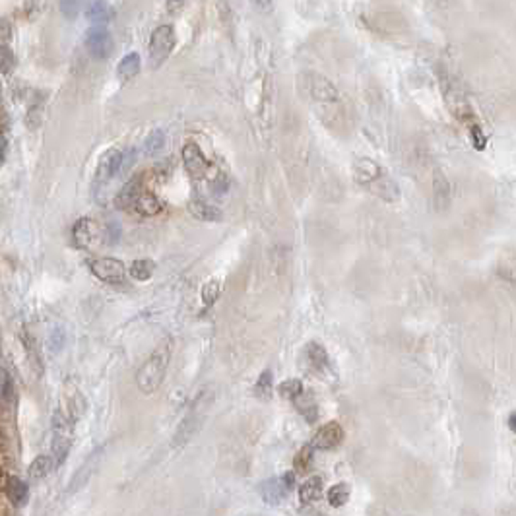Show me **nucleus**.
Returning a JSON list of instances; mask_svg holds the SVG:
<instances>
[{
	"label": "nucleus",
	"mask_w": 516,
	"mask_h": 516,
	"mask_svg": "<svg viewBox=\"0 0 516 516\" xmlns=\"http://www.w3.org/2000/svg\"><path fill=\"white\" fill-rule=\"evenodd\" d=\"M293 404L297 408V412L303 415V418L307 419L309 423H313L314 419L319 418V406H316V400L311 392H301L299 396L293 400Z\"/></svg>",
	"instance_id": "19"
},
{
	"label": "nucleus",
	"mask_w": 516,
	"mask_h": 516,
	"mask_svg": "<svg viewBox=\"0 0 516 516\" xmlns=\"http://www.w3.org/2000/svg\"><path fill=\"white\" fill-rule=\"evenodd\" d=\"M60 10L64 12L67 18H74L78 14V10H80V2H62L60 4Z\"/></svg>",
	"instance_id": "33"
},
{
	"label": "nucleus",
	"mask_w": 516,
	"mask_h": 516,
	"mask_svg": "<svg viewBox=\"0 0 516 516\" xmlns=\"http://www.w3.org/2000/svg\"><path fill=\"white\" fill-rule=\"evenodd\" d=\"M6 497L14 505H23V503L28 501V497H30L28 483H23L22 479L18 478H10L6 483Z\"/></svg>",
	"instance_id": "21"
},
{
	"label": "nucleus",
	"mask_w": 516,
	"mask_h": 516,
	"mask_svg": "<svg viewBox=\"0 0 516 516\" xmlns=\"http://www.w3.org/2000/svg\"><path fill=\"white\" fill-rule=\"evenodd\" d=\"M86 49L93 59L105 60L109 59L115 49V41L113 35L105 28H91L86 33Z\"/></svg>",
	"instance_id": "7"
},
{
	"label": "nucleus",
	"mask_w": 516,
	"mask_h": 516,
	"mask_svg": "<svg viewBox=\"0 0 516 516\" xmlns=\"http://www.w3.org/2000/svg\"><path fill=\"white\" fill-rule=\"evenodd\" d=\"M90 270L99 282L111 285H119L127 280V268L119 258L111 256H101L96 260H90Z\"/></svg>",
	"instance_id": "4"
},
{
	"label": "nucleus",
	"mask_w": 516,
	"mask_h": 516,
	"mask_svg": "<svg viewBox=\"0 0 516 516\" xmlns=\"http://www.w3.org/2000/svg\"><path fill=\"white\" fill-rule=\"evenodd\" d=\"M72 445V423L68 421L60 412L52 415V462L55 466H60L68 457V450Z\"/></svg>",
	"instance_id": "2"
},
{
	"label": "nucleus",
	"mask_w": 516,
	"mask_h": 516,
	"mask_svg": "<svg viewBox=\"0 0 516 516\" xmlns=\"http://www.w3.org/2000/svg\"><path fill=\"white\" fill-rule=\"evenodd\" d=\"M164 146H165V134L161 132V130L151 132V134L148 136L146 144H144V148H146V151H148L150 156H156V154H159V151L164 150Z\"/></svg>",
	"instance_id": "28"
},
{
	"label": "nucleus",
	"mask_w": 516,
	"mask_h": 516,
	"mask_svg": "<svg viewBox=\"0 0 516 516\" xmlns=\"http://www.w3.org/2000/svg\"><path fill=\"white\" fill-rule=\"evenodd\" d=\"M309 90L313 93V98L319 101H336L338 99V90L322 76H314Z\"/></svg>",
	"instance_id": "16"
},
{
	"label": "nucleus",
	"mask_w": 516,
	"mask_h": 516,
	"mask_svg": "<svg viewBox=\"0 0 516 516\" xmlns=\"http://www.w3.org/2000/svg\"><path fill=\"white\" fill-rule=\"evenodd\" d=\"M103 229L91 217H80L72 227V239L78 248H96L103 239Z\"/></svg>",
	"instance_id": "5"
},
{
	"label": "nucleus",
	"mask_w": 516,
	"mask_h": 516,
	"mask_svg": "<svg viewBox=\"0 0 516 516\" xmlns=\"http://www.w3.org/2000/svg\"><path fill=\"white\" fill-rule=\"evenodd\" d=\"M311 462H313V449H311V445H309L305 449H301L299 454L295 457V468L299 471H305L309 470Z\"/></svg>",
	"instance_id": "31"
},
{
	"label": "nucleus",
	"mask_w": 516,
	"mask_h": 516,
	"mask_svg": "<svg viewBox=\"0 0 516 516\" xmlns=\"http://www.w3.org/2000/svg\"><path fill=\"white\" fill-rule=\"evenodd\" d=\"M293 479H295V474H293V471L285 474L282 478L266 479V481L260 486V495L262 499H264V503H268V505H280L285 495L292 491Z\"/></svg>",
	"instance_id": "8"
},
{
	"label": "nucleus",
	"mask_w": 516,
	"mask_h": 516,
	"mask_svg": "<svg viewBox=\"0 0 516 516\" xmlns=\"http://www.w3.org/2000/svg\"><path fill=\"white\" fill-rule=\"evenodd\" d=\"M62 345H64V332L57 326V328H52L51 336H49V348L52 352H59Z\"/></svg>",
	"instance_id": "32"
},
{
	"label": "nucleus",
	"mask_w": 516,
	"mask_h": 516,
	"mask_svg": "<svg viewBox=\"0 0 516 516\" xmlns=\"http://www.w3.org/2000/svg\"><path fill=\"white\" fill-rule=\"evenodd\" d=\"M272 386H274V374L270 369L262 371V374L258 377V381L255 384V394L262 400H268L272 396Z\"/></svg>",
	"instance_id": "25"
},
{
	"label": "nucleus",
	"mask_w": 516,
	"mask_h": 516,
	"mask_svg": "<svg viewBox=\"0 0 516 516\" xmlns=\"http://www.w3.org/2000/svg\"><path fill=\"white\" fill-rule=\"evenodd\" d=\"M132 210H134L136 214H140V216L151 217L157 216L164 210V202L154 193H150V190H142L134 200V204H132Z\"/></svg>",
	"instance_id": "13"
},
{
	"label": "nucleus",
	"mask_w": 516,
	"mask_h": 516,
	"mask_svg": "<svg viewBox=\"0 0 516 516\" xmlns=\"http://www.w3.org/2000/svg\"><path fill=\"white\" fill-rule=\"evenodd\" d=\"M6 151H8L6 138H2V136H0V161H4V157H6Z\"/></svg>",
	"instance_id": "34"
},
{
	"label": "nucleus",
	"mask_w": 516,
	"mask_h": 516,
	"mask_svg": "<svg viewBox=\"0 0 516 516\" xmlns=\"http://www.w3.org/2000/svg\"><path fill=\"white\" fill-rule=\"evenodd\" d=\"M52 468H55L52 458L47 457V454H41V457H38L33 462H31L30 470L28 471H30V478L33 479V481H39V479L47 478V476L52 471Z\"/></svg>",
	"instance_id": "22"
},
{
	"label": "nucleus",
	"mask_w": 516,
	"mask_h": 516,
	"mask_svg": "<svg viewBox=\"0 0 516 516\" xmlns=\"http://www.w3.org/2000/svg\"><path fill=\"white\" fill-rule=\"evenodd\" d=\"M509 427L515 431V413H510V418H509Z\"/></svg>",
	"instance_id": "36"
},
{
	"label": "nucleus",
	"mask_w": 516,
	"mask_h": 516,
	"mask_svg": "<svg viewBox=\"0 0 516 516\" xmlns=\"http://www.w3.org/2000/svg\"><path fill=\"white\" fill-rule=\"evenodd\" d=\"M460 516H478V515H476L474 510H464V512H462V515H460Z\"/></svg>",
	"instance_id": "37"
},
{
	"label": "nucleus",
	"mask_w": 516,
	"mask_h": 516,
	"mask_svg": "<svg viewBox=\"0 0 516 516\" xmlns=\"http://www.w3.org/2000/svg\"><path fill=\"white\" fill-rule=\"evenodd\" d=\"M177 38H175V30L173 25H159L151 31L150 38V60L151 68H159L165 60L169 59V55L175 49Z\"/></svg>",
	"instance_id": "3"
},
{
	"label": "nucleus",
	"mask_w": 516,
	"mask_h": 516,
	"mask_svg": "<svg viewBox=\"0 0 516 516\" xmlns=\"http://www.w3.org/2000/svg\"><path fill=\"white\" fill-rule=\"evenodd\" d=\"M219 293H222V285H219L217 280H210V282H206L202 287L204 305H206V307H212V305L217 301V297H219Z\"/></svg>",
	"instance_id": "26"
},
{
	"label": "nucleus",
	"mask_w": 516,
	"mask_h": 516,
	"mask_svg": "<svg viewBox=\"0 0 516 516\" xmlns=\"http://www.w3.org/2000/svg\"><path fill=\"white\" fill-rule=\"evenodd\" d=\"M322 489H324V487H322V478H321V476H313V478H309L299 489L301 503L309 505V503L319 501V499H321V495H322Z\"/></svg>",
	"instance_id": "20"
},
{
	"label": "nucleus",
	"mask_w": 516,
	"mask_h": 516,
	"mask_svg": "<svg viewBox=\"0 0 516 516\" xmlns=\"http://www.w3.org/2000/svg\"><path fill=\"white\" fill-rule=\"evenodd\" d=\"M140 72V55L138 52H128L120 59L119 67H117V76H119L122 82L132 80L134 76Z\"/></svg>",
	"instance_id": "18"
},
{
	"label": "nucleus",
	"mask_w": 516,
	"mask_h": 516,
	"mask_svg": "<svg viewBox=\"0 0 516 516\" xmlns=\"http://www.w3.org/2000/svg\"><path fill=\"white\" fill-rule=\"evenodd\" d=\"M154 272H156V264L146 258L134 260L130 266V276L134 277L136 282H148L154 276Z\"/></svg>",
	"instance_id": "23"
},
{
	"label": "nucleus",
	"mask_w": 516,
	"mask_h": 516,
	"mask_svg": "<svg viewBox=\"0 0 516 516\" xmlns=\"http://www.w3.org/2000/svg\"><path fill=\"white\" fill-rule=\"evenodd\" d=\"M86 18L96 25H105L107 22H111L115 14H113V8L107 2H90L86 6Z\"/></svg>",
	"instance_id": "17"
},
{
	"label": "nucleus",
	"mask_w": 516,
	"mask_h": 516,
	"mask_svg": "<svg viewBox=\"0 0 516 516\" xmlns=\"http://www.w3.org/2000/svg\"><path fill=\"white\" fill-rule=\"evenodd\" d=\"M183 6H185V2H167V8H169L171 14H175V10H180Z\"/></svg>",
	"instance_id": "35"
},
{
	"label": "nucleus",
	"mask_w": 516,
	"mask_h": 516,
	"mask_svg": "<svg viewBox=\"0 0 516 516\" xmlns=\"http://www.w3.org/2000/svg\"><path fill=\"white\" fill-rule=\"evenodd\" d=\"M183 164H185V169H187L188 175L196 180L208 177L210 169H212V164L206 159V156L200 150V146L195 142H188L183 148Z\"/></svg>",
	"instance_id": "6"
},
{
	"label": "nucleus",
	"mask_w": 516,
	"mask_h": 516,
	"mask_svg": "<svg viewBox=\"0 0 516 516\" xmlns=\"http://www.w3.org/2000/svg\"><path fill=\"white\" fill-rule=\"evenodd\" d=\"M122 167V151L119 150H107L99 159L98 173H96V183L98 185H105L109 183L113 177H117Z\"/></svg>",
	"instance_id": "10"
},
{
	"label": "nucleus",
	"mask_w": 516,
	"mask_h": 516,
	"mask_svg": "<svg viewBox=\"0 0 516 516\" xmlns=\"http://www.w3.org/2000/svg\"><path fill=\"white\" fill-rule=\"evenodd\" d=\"M353 171H355V180L363 187H371L374 180L382 177V167L374 164L373 159H357Z\"/></svg>",
	"instance_id": "12"
},
{
	"label": "nucleus",
	"mask_w": 516,
	"mask_h": 516,
	"mask_svg": "<svg viewBox=\"0 0 516 516\" xmlns=\"http://www.w3.org/2000/svg\"><path fill=\"white\" fill-rule=\"evenodd\" d=\"M470 136H471V144H474V148L476 150H486V144H487V138H486V132L481 130L478 122H474L470 125Z\"/></svg>",
	"instance_id": "30"
},
{
	"label": "nucleus",
	"mask_w": 516,
	"mask_h": 516,
	"mask_svg": "<svg viewBox=\"0 0 516 516\" xmlns=\"http://www.w3.org/2000/svg\"><path fill=\"white\" fill-rule=\"evenodd\" d=\"M14 52L8 45H0V74H10L14 70Z\"/></svg>",
	"instance_id": "29"
},
{
	"label": "nucleus",
	"mask_w": 516,
	"mask_h": 516,
	"mask_svg": "<svg viewBox=\"0 0 516 516\" xmlns=\"http://www.w3.org/2000/svg\"><path fill=\"white\" fill-rule=\"evenodd\" d=\"M0 479H2V470H0Z\"/></svg>",
	"instance_id": "38"
},
{
	"label": "nucleus",
	"mask_w": 516,
	"mask_h": 516,
	"mask_svg": "<svg viewBox=\"0 0 516 516\" xmlns=\"http://www.w3.org/2000/svg\"><path fill=\"white\" fill-rule=\"evenodd\" d=\"M142 193V179L134 177L132 180H128L125 187L120 188V193L117 195V208L120 210H132V204L138 198V195Z\"/></svg>",
	"instance_id": "15"
},
{
	"label": "nucleus",
	"mask_w": 516,
	"mask_h": 516,
	"mask_svg": "<svg viewBox=\"0 0 516 516\" xmlns=\"http://www.w3.org/2000/svg\"><path fill=\"white\" fill-rule=\"evenodd\" d=\"M303 360L311 373L322 374L330 369V360L326 350L319 342H309L303 350Z\"/></svg>",
	"instance_id": "11"
},
{
	"label": "nucleus",
	"mask_w": 516,
	"mask_h": 516,
	"mask_svg": "<svg viewBox=\"0 0 516 516\" xmlns=\"http://www.w3.org/2000/svg\"><path fill=\"white\" fill-rule=\"evenodd\" d=\"M280 394L284 398H289V400H295L303 392V382L299 379H289V381H284L280 384Z\"/></svg>",
	"instance_id": "27"
},
{
	"label": "nucleus",
	"mask_w": 516,
	"mask_h": 516,
	"mask_svg": "<svg viewBox=\"0 0 516 516\" xmlns=\"http://www.w3.org/2000/svg\"><path fill=\"white\" fill-rule=\"evenodd\" d=\"M171 360V342H165L157 348L156 352L151 353L150 360L146 361L138 373H136V384L142 390L144 394H151L159 389V384L164 382L165 371Z\"/></svg>",
	"instance_id": "1"
},
{
	"label": "nucleus",
	"mask_w": 516,
	"mask_h": 516,
	"mask_svg": "<svg viewBox=\"0 0 516 516\" xmlns=\"http://www.w3.org/2000/svg\"><path fill=\"white\" fill-rule=\"evenodd\" d=\"M344 441V429L338 421H330L326 425H322L316 435L311 441V449L313 450H330L336 449L340 442Z\"/></svg>",
	"instance_id": "9"
},
{
	"label": "nucleus",
	"mask_w": 516,
	"mask_h": 516,
	"mask_svg": "<svg viewBox=\"0 0 516 516\" xmlns=\"http://www.w3.org/2000/svg\"><path fill=\"white\" fill-rule=\"evenodd\" d=\"M350 495H352V487L342 481L328 491V503L332 507H344L345 503L350 501Z\"/></svg>",
	"instance_id": "24"
},
{
	"label": "nucleus",
	"mask_w": 516,
	"mask_h": 516,
	"mask_svg": "<svg viewBox=\"0 0 516 516\" xmlns=\"http://www.w3.org/2000/svg\"><path fill=\"white\" fill-rule=\"evenodd\" d=\"M188 212L190 216L195 219H200V222H222L224 219V212L212 204L204 202V200H190L188 202Z\"/></svg>",
	"instance_id": "14"
}]
</instances>
